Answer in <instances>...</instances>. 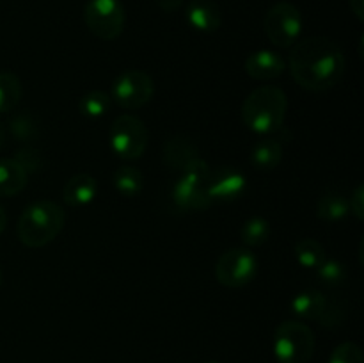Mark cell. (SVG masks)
Returning a JSON list of instances; mask_svg holds the SVG:
<instances>
[{"label": "cell", "instance_id": "cell-27", "mask_svg": "<svg viewBox=\"0 0 364 363\" xmlns=\"http://www.w3.org/2000/svg\"><path fill=\"white\" fill-rule=\"evenodd\" d=\"M329 363H364L361 347L354 342H343L334 349Z\"/></svg>", "mask_w": 364, "mask_h": 363}, {"label": "cell", "instance_id": "cell-33", "mask_svg": "<svg viewBox=\"0 0 364 363\" xmlns=\"http://www.w3.org/2000/svg\"><path fill=\"white\" fill-rule=\"evenodd\" d=\"M4 137H6V128H4V125L0 123V148H2L4 144Z\"/></svg>", "mask_w": 364, "mask_h": 363}, {"label": "cell", "instance_id": "cell-14", "mask_svg": "<svg viewBox=\"0 0 364 363\" xmlns=\"http://www.w3.org/2000/svg\"><path fill=\"white\" fill-rule=\"evenodd\" d=\"M188 25L199 32H215L223 25V11L213 0H192L185 11Z\"/></svg>", "mask_w": 364, "mask_h": 363}, {"label": "cell", "instance_id": "cell-5", "mask_svg": "<svg viewBox=\"0 0 364 363\" xmlns=\"http://www.w3.org/2000/svg\"><path fill=\"white\" fill-rule=\"evenodd\" d=\"M315 345V333L301 320H284L274 333V354L279 363H309Z\"/></svg>", "mask_w": 364, "mask_h": 363}, {"label": "cell", "instance_id": "cell-20", "mask_svg": "<svg viewBox=\"0 0 364 363\" xmlns=\"http://www.w3.org/2000/svg\"><path fill=\"white\" fill-rule=\"evenodd\" d=\"M112 184L121 196L135 198L141 194L142 187H144V174L134 166H121L114 173Z\"/></svg>", "mask_w": 364, "mask_h": 363}, {"label": "cell", "instance_id": "cell-11", "mask_svg": "<svg viewBox=\"0 0 364 363\" xmlns=\"http://www.w3.org/2000/svg\"><path fill=\"white\" fill-rule=\"evenodd\" d=\"M153 95H155L153 78L142 70L123 71L110 88V100L127 110L141 109L153 98Z\"/></svg>", "mask_w": 364, "mask_h": 363}, {"label": "cell", "instance_id": "cell-15", "mask_svg": "<svg viewBox=\"0 0 364 363\" xmlns=\"http://www.w3.org/2000/svg\"><path fill=\"white\" fill-rule=\"evenodd\" d=\"M196 159H199V148L187 135H173L164 144V162L171 169L181 173Z\"/></svg>", "mask_w": 364, "mask_h": 363}, {"label": "cell", "instance_id": "cell-6", "mask_svg": "<svg viewBox=\"0 0 364 363\" xmlns=\"http://www.w3.org/2000/svg\"><path fill=\"white\" fill-rule=\"evenodd\" d=\"M149 134L144 121L134 114H121L109 130L110 149L123 160H137L148 148Z\"/></svg>", "mask_w": 364, "mask_h": 363}, {"label": "cell", "instance_id": "cell-26", "mask_svg": "<svg viewBox=\"0 0 364 363\" xmlns=\"http://www.w3.org/2000/svg\"><path fill=\"white\" fill-rule=\"evenodd\" d=\"M315 270L320 283L327 287H340L347 280V267L336 258H326Z\"/></svg>", "mask_w": 364, "mask_h": 363}, {"label": "cell", "instance_id": "cell-2", "mask_svg": "<svg viewBox=\"0 0 364 363\" xmlns=\"http://www.w3.org/2000/svg\"><path fill=\"white\" fill-rule=\"evenodd\" d=\"M288 98L277 85H259L242 103V121L258 135H274L283 128Z\"/></svg>", "mask_w": 364, "mask_h": 363}, {"label": "cell", "instance_id": "cell-12", "mask_svg": "<svg viewBox=\"0 0 364 363\" xmlns=\"http://www.w3.org/2000/svg\"><path fill=\"white\" fill-rule=\"evenodd\" d=\"M245 189H247V178L237 167L224 166L219 167V169L210 171L206 191H208L212 203L235 201V199H238L244 194Z\"/></svg>", "mask_w": 364, "mask_h": 363}, {"label": "cell", "instance_id": "cell-32", "mask_svg": "<svg viewBox=\"0 0 364 363\" xmlns=\"http://www.w3.org/2000/svg\"><path fill=\"white\" fill-rule=\"evenodd\" d=\"M6 224H7V216H6V210L2 209V205H0V235L4 233V230H6Z\"/></svg>", "mask_w": 364, "mask_h": 363}, {"label": "cell", "instance_id": "cell-24", "mask_svg": "<svg viewBox=\"0 0 364 363\" xmlns=\"http://www.w3.org/2000/svg\"><path fill=\"white\" fill-rule=\"evenodd\" d=\"M9 132L16 141L31 142L36 141L39 135V120L28 110L18 112L11 117L9 121Z\"/></svg>", "mask_w": 364, "mask_h": 363}, {"label": "cell", "instance_id": "cell-18", "mask_svg": "<svg viewBox=\"0 0 364 363\" xmlns=\"http://www.w3.org/2000/svg\"><path fill=\"white\" fill-rule=\"evenodd\" d=\"M348 214V198L336 189H327L316 201V217L326 223H340Z\"/></svg>", "mask_w": 364, "mask_h": 363}, {"label": "cell", "instance_id": "cell-31", "mask_svg": "<svg viewBox=\"0 0 364 363\" xmlns=\"http://www.w3.org/2000/svg\"><path fill=\"white\" fill-rule=\"evenodd\" d=\"M159 4L164 11H169V13H173V11L180 9V6L183 4V0H159Z\"/></svg>", "mask_w": 364, "mask_h": 363}, {"label": "cell", "instance_id": "cell-9", "mask_svg": "<svg viewBox=\"0 0 364 363\" xmlns=\"http://www.w3.org/2000/svg\"><path fill=\"white\" fill-rule=\"evenodd\" d=\"M291 312L304 320H313L320 326H340L345 319V308L322 294L316 288H306L291 299Z\"/></svg>", "mask_w": 364, "mask_h": 363}, {"label": "cell", "instance_id": "cell-23", "mask_svg": "<svg viewBox=\"0 0 364 363\" xmlns=\"http://www.w3.org/2000/svg\"><path fill=\"white\" fill-rule=\"evenodd\" d=\"M21 82L11 71L0 73V112H11L21 100Z\"/></svg>", "mask_w": 364, "mask_h": 363}, {"label": "cell", "instance_id": "cell-30", "mask_svg": "<svg viewBox=\"0 0 364 363\" xmlns=\"http://www.w3.org/2000/svg\"><path fill=\"white\" fill-rule=\"evenodd\" d=\"M350 11L359 21L364 20V0H350Z\"/></svg>", "mask_w": 364, "mask_h": 363}, {"label": "cell", "instance_id": "cell-29", "mask_svg": "<svg viewBox=\"0 0 364 363\" xmlns=\"http://www.w3.org/2000/svg\"><path fill=\"white\" fill-rule=\"evenodd\" d=\"M348 210L354 214L355 219H364V185H358L348 198Z\"/></svg>", "mask_w": 364, "mask_h": 363}, {"label": "cell", "instance_id": "cell-7", "mask_svg": "<svg viewBox=\"0 0 364 363\" xmlns=\"http://www.w3.org/2000/svg\"><path fill=\"white\" fill-rule=\"evenodd\" d=\"M263 28L277 48H290L302 34V14L297 6L290 2H277L267 11Z\"/></svg>", "mask_w": 364, "mask_h": 363}, {"label": "cell", "instance_id": "cell-25", "mask_svg": "<svg viewBox=\"0 0 364 363\" xmlns=\"http://www.w3.org/2000/svg\"><path fill=\"white\" fill-rule=\"evenodd\" d=\"M110 105H112V100H110L109 93L95 89V91H87L82 96L80 102H78V110L85 117L98 120V117L105 116L109 112Z\"/></svg>", "mask_w": 364, "mask_h": 363}, {"label": "cell", "instance_id": "cell-4", "mask_svg": "<svg viewBox=\"0 0 364 363\" xmlns=\"http://www.w3.org/2000/svg\"><path fill=\"white\" fill-rule=\"evenodd\" d=\"M210 171L212 167L201 157L181 171L173 187V201L176 209L183 212H199L212 205V199L206 191Z\"/></svg>", "mask_w": 364, "mask_h": 363}, {"label": "cell", "instance_id": "cell-28", "mask_svg": "<svg viewBox=\"0 0 364 363\" xmlns=\"http://www.w3.org/2000/svg\"><path fill=\"white\" fill-rule=\"evenodd\" d=\"M14 160H16L18 164H20L21 167H23L25 173H36V171H39L43 167V157L41 153L38 152V149L31 148V146H27V148H21L18 149L16 155L13 157Z\"/></svg>", "mask_w": 364, "mask_h": 363}, {"label": "cell", "instance_id": "cell-1", "mask_svg": "<svg viewBox=\"0 0 364 363\" xmlns=\"http://www.w3.org/2000/svg\"><path fill=\"white\" fill-rule=\"evenodd\" d=\"M345 53L338 43L326 36L299 39L288 57V68L301 88L323 93L341 82L345 75Z\"/></svg>", "mask_w": 364, "mask_h": 363}, {"label": "cell", "instance_id": "cell-13", "mask_svg": "<svg viewBox=\"0 0 364 363\" xmlns=\"http://www.w3.org/2000/svg\"><path fill=\"white\" fill-rule=\"evenodd\" d=\"M244 68L245 73L251 78H255V80L269 82L284 73L287 63H284V59L277 52L263 48L249 53L244 63Z\"/></svg>", "mask_w": 364, "mask_h": 363}, {"label": "cell", "instance_id": "cell-21", "mask_svg": "<svg viewBox=\"0 0 364 363\" xmlns=\"http://www.w3.org/2000/svg\"><path fill=\"white\" fill-rule=\"evenodd\" d=\"M294 253L297 262L301 263L304 269H313L315 270L323 260L327 258L326 256V249L323 246L320 244L316 238H301V241L295 242L294 246Z\"/></svg>", "mask_w": 364, "mask_h": 363}, {"label": "cell", "instance_id": "cell-17", "mask_svg": "<svg viewBox=\"0 0 364 363\" xmlns=\"http://www.w3.org/2000/svg\"><path fill=\"white\" fill-rule=\"evenodd\" d=\"M283 141L276 135H263L251 148L249 160L258 171H272L283 160Z\"/></svg>", "mask_w": 364, "mask_h": 363}, {"label": "cell", "instance_id": "cell-8", "mask_svg": "<svg viewBox=\"0 0 364 363\" xmlns=\"http://www.w3.org/2000/svg\"><path fill=\"white\" fill-rule=\"evenodd\" d=\"M84 21L96 38L114 41L123 34L127 13L121 0H89L84 7Z\"/></svg>", "mask_w": 364, "mask_h": 363}, {"label": "cell", "instance_id": "cell-19", "mask_svg": "<svg viewBox=\"0 0 364 363\" xmlns=\"http://www.w3.org/2000/svg\"><path fill=\"white\" fill-rule=\"evenodd\" d=\"M28 174L14 159H0V196L13 198L27 185Z\"/></svg>", "mask_w": 364, "mask_h": 363}, {"label": "cell", "instance_id": "cell-35", "mask_svg": "<svg viewBox=\"0 0 364 363\" xmlns=\"http://www.w3.org/2000/svg\"><path fill=\"white\" fill-rule=\"evenodd\" d=\"M0 285H2V270H0Z\"/></svg>", "mask_w": 364, "mask_h": 363}, {"label": "cell", "instance_id": "cell-34", "mask_svg": "<svg viewBox=\"0 0 364 363\" xmlns=\"http://www.w3.org/2000/svg\"><path fill=\"white\" fill-rule=\"evenodd\" d=\"M206 363H220V362H217V359H210V362H206Z\"/></svg>", "mask_w": 364, "mask_h": 363}, {"label": "cell", "instance_id": "cell-10", "mask_svg": "<svg viewBox=\"0 0 364 363\" xmlns=\"http://www.w3.org/2000/svg\"><path fill=\"white\" fill-rule=\"evenodd\" d=\"M258 274V258L249 248H231L219 256L215 278L223 287H247Z\"/></svg>", "mask_w": 364, "mask_h": 363}, {"label": "cell", "instance_id": "cell-3", "mask_svg": "<svg viewBox=\"0 0 364 363\" xmlns=\"http://www.w3.org/2000/svg\"><path fill=\"white\" fill-rule=\"evenodd\" d=\"M66 212L63 206L50 199H41L28 205L20 214L16 223V235L27 248H43L50 244L63 231Z\"/></svg>", "mask_w": 364, "mask_h": 363}, {"label": "cell", "instance_id": "cell-16", "mask_svg": "<svg viewBox=\"0 0 364 363\" xmlns=\"http://www.w3.org/2000/svg\"><path fill=\"white\" fill-rule=\"evenodd\" d=\"M98 194L96 178L87 173L73 174L63 187V199L71 209H80L89 205Z\"/></svg>", "mask_w": 364, "mask_h": 363}, {"label": "cell", "instance_id": "cell-22", "mask_svg": "<svg viewBox=\"0 0 364 363\" xmlns=\"http://www.w3.org/2000/svg\"><path fill=\"white\" fill-rule=\"evenodd\" d=\"M270 237V223L265 217H249L240 226V241L245 248H259Z\"/></svg>", "mask_w": 364, "mask_h": 363}]
</instances>
